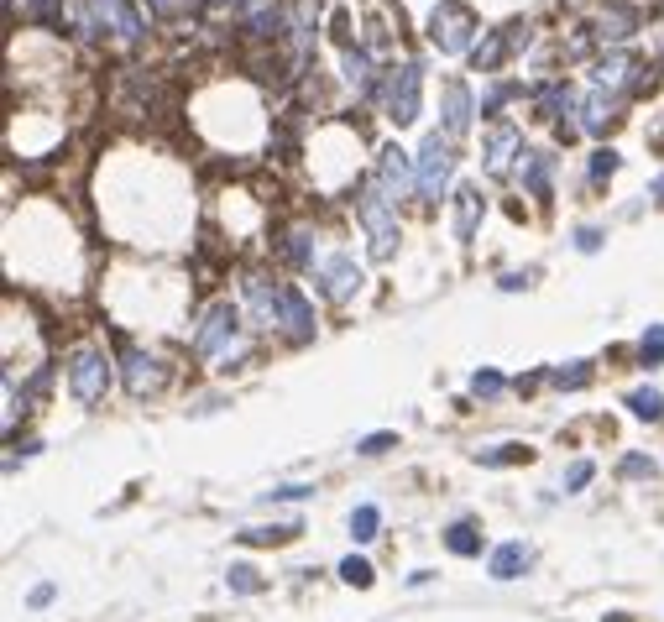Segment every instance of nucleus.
<instances>
[{
  "label": "nucleus",
  "instance_id": "nucleus-16",
  "mask_svg": "<svg viewBox=\"0 0 664 622\" xmlns=\"http://www.w3.org/2000/svg\"><path fill=\"white\" fill-rule=\"evenodd\" d=\"M293 27V16L278 6V0H251V11H246V32L251 37H283Z\"/></svg>",
  "mask_w": 664,
  "mask_h": 622
},
{
  "label": "nucleus",
  "instance_id": "nucleus-17",
  "mask_svg": "<svg viewBox=\"0 0 664 622\" xmlns=\"http://www.w3.org/2000/svg\"><path fill=\"white\" fill-rule=\"evenodd\" d=\"M471 89L461 84V79H450L445 84V136H450V142H455V136H466L471 131Z\"/></svg>",
  "mask_w": 664,
  "mask_h": 622
},
{
  "label": "nucleus",
  "instance_id": "nucleus-20",
  "mask_svg": "<svg viewBox=\"0 0 664 622\" xmlns=\"http://www.w3.org/2000/svg\"><path fill=\"white\" fill-rule=\"evenodd\" d=\"M278 257H283L288 267H314V236H309L304 225L283 230V241H278Z\"/></svg>",
  "mask_w": 664,
  "mask_h": 622
},
{
  "label": "nucleus",
  "instance_id": "nucleus-40",
  "mask_svg": "<svg viewBox=\"0 0 664 622\" xmlns=\"http://www.w3.org/2000/svg\"><path fill=\"white\" fill-rule=\"evenodd\" d=\"M487 466H513V460H529V445H508V450H492V455H482Z\"/></svg>",
  "mask_w": 664,
  "mask_h": 622
},
{
  "label": "nucleus",
  "instance_id": "nucleus-29",
  "mask_svg": "<svg viewBox=\"0 0 664 622\" xmlns=\"http://www.w3.org/2000/svg\"><path fill=\"white\" fill-rule=\"evenodd\" d=\"M299 539V523H272V528H241V544H288Z\"/></svg>",
  "mask_w": 664,
  "mask_h": 622
},
{
  "label": "nucleus",
  "instance_id": "nucleus-9",
  "mask_svg": "<svg viewBox=\"0 0 664 622\" xmlns=\"http://www.w3.org/2000/svg\"><path fill=\"white\" fill-rule=\"evenodd\" d=\"M518 42H529V21H508V27H492V32L471 48V68H482V74H497V68L508 63V53L518 48Z\"/></svg>",
  "mask_w": 664,
  "mask_h": 622
},
{
  "label": "nucleus",
  "instance_id": "nucleus-11",
  "mask_svg": "<svg viewBox=\"0 0 664 622\" xmlns=\"http://www.w3.org/2000/svg\"><path fill=\"white\" fill-rule=\"evenodd\" d=\"M314 304L293 288V283H283V309H278V335L288 340V345H309L314 340Z\"/></svg>",
  "mask_w": 664,
  "mask_h": 622
},
{
  "label": "nucleus",
  "instance_id": "nucleus-5",
  "mask_svg": "<svg viewBox=\"0 0 664 622\" xmlns=\"http://www.w3.org/2000/svg\"><path fill=\"white\" fill-rule=\"evenodd\" d=\"M471 32H476V16L461 6V0H440V6L429 11V42L440 53H466Z\"/></svg>",
  "mask_w": 664,
  "mask_h": 622
},
{
  "label": "nucleus",
  "instance_id": "nucleus-42",
  "mask_svg": "<svg viewBox=\"0 0 664 622\" xmlns=\"http://www.w3.org/2000/svg\"><path fill=\"white\" fill-rule=\"evenodd\" d=\"M576 251H586V257H591V251H602V230L597 225H581L576 230Z\"/></svg>",
  "mask_w": 664,
  "mask_h": 622
},
{
  "label": "nucleus",
  "instance_id": "nucleus-31",
  "mask_svg": "<svg viewBox=\"0 0 664 622\" xmlns=\"http://www.w3.org/2000/svg\"><path fill=\"white\" fill-rule=\"evenodd\" d=\"M502 387H508V377H502V372H492V366H482V372H471V398L492 403V398H502Z\"/></svg>",
  "mask_w": 664,
  "mask_h": 622
},
{
  "label": "nucleus",
  "instance_id": "nucleus-2",
  "mask_svg": "<svg viewBox=\"0 0 664 622\" xmlns=\"http://www.w3.org/2000/svg\"><path fill=\"white\" fill-rule=\"evenodd\" d=\"M110 377H116V361L105 356V345H79L68 356V393H74V403H84V408L105 403Z\"/></svg>",
  "mask_w": 664,
  "mask_h": 622
},
{
  "label": "nucleus",
  "instance_id": "nucleus-46",
  "mask_svg": "<svg viewBox=\"0 0 664 622\" xmlns=\"http://www.w3.org/2000/svg\"><path fill=\"white\" fill-rule=\"evenodd\" d=\"M602 622H628V617H623V612H607V617H602Z\"/></svg>",
  "mask_w": 664,
  "mask_h": 622
},
{
  "label": "nucleus",
  "instance_id": "nucleus-21",
  "mask_svg": "<svg viewBox=\"0 0 664 622\" xmlns=\"http://www.w3.org/2000/svg\"><path fill=\"white\" fill-rule=\"evenodd\" d=\"M346 534L356 544H372L382 534V508H377V502H361V508H351V528H346Z\"/></svg>",
  "mask_w": 664,
  "mask_h": 622
},
{
  "label": "nucleus",
  "instance_id": "nucleus-6",
  "mask_svg": "<svg viewBox=\"0 0 664 622\" xmlns=\"http://www.w3.org/2000/svg\"><path fill=\"white\" fill-rule=\"evenodd\" d=\"M121 382H126V398H157L168 387V366L157 361L152 351H142V345H126L121 351Z\"/></svg>",
  "mask_w": 664,
  "mask_h": 622
},
{
  "label": "nucleus",
  "instance_id": "nucleus-7",
  "mask_svg": "<svg viewBox=\"0 0 664 622\" xmlns=\"http://www.w3.org/2000/svg\"><path fill=\"white\" fill-rule=\"evenodd\" d=\"M414 168H419V194H424V199H440V194L450 189V173H455V147H450V136L429 131Z\"/></svg>",
  "mask_w": 664,
  "mask_h": 622
},
{
  "label": "nucleus",
  "instance_id": "nucleus-3",
  "mask_svg": "<svg viewBox=\"0 0 664 622\" xmlns=\"http://www.w3.org/2000/svg\"><path fill=\"white\" fill-rule=\"evenodd\" d=\"M356 220L366 230V257L393 262V251H398V204H387L377 189H366L361 204H356Z\"/></svg>",
  "mask_w": 664,
  "mask_h": 622
},
{
  "label": "nucleus",
  "instance_id": "nucleus-13",
  "mask_svg": "<svg viewBox=\"0 0 664 622\" xmlns=\"http://www.w3.org/2000/svg\"><path fill=\"white\" fill-rule=\"evenodd\" d=\"M529 565H534V549L523 539H508V544H497L487 555V575H492V581H518Z\"/></svg>",
  "mask_w": 664,
  "mask_h": 622
},
{
  "label": "nucleus",
  "instance_id": "nucleus-43",
  "mask_svg": "<svg viewBox=\"0 0 664 622\" xmlns=\"http://www.w3.org/2000/svg\"><path fill=\"white\" fill-rule=\"evenodd\" d=\"M53 596H58V586H48V581H42V586H32V596H27V602H32V607H48Z\"/></svg>",
  "mask_w": 664,
  "mask_h": 622
},
{
  "label": "nucleus",
  "instance_id": "nucleus-26",
  "mask_svg": "<svg viewBox=\"0 0 664 622\" xmlns=\"http://www.w3.org/2000/svg\"><path fill=\"white\" fill-rule=\"evenodd\" d=\"M638 366H644V372L664 366V325H649L644 335H638Z\"/></svg>",
  "mask_w": 664,
  "mask_h": 622
},
{
  "label": "nucleus",
  "instance_id": "nucleus-35",
  "mask_svg": "<svg viewBox=\"0 0 664 622\" xmlns=\"http://www.w3.org/2000/svg\"><path fill=\"white\" fill-rule=\"evenodd\" d=\"M617 476H623V481H654V476H659V466H654L649 455H623V466H617Z\"/></svg>",
  "mask_w": 664,
  "mask_h": 622
},
{
  "label": "nucleus",
  "instance_id": "nucleus-14",
  "mask_svg": "<svg viewBox=\"0 0 664 622\" xmlns=\"http://www.w3.org/2000/svg\"><path fill=\"white\" fill-rule=\"evenodd\" d=\"M95 11H100V21L110 32H116L121 42H142V11L131 6V0H95Z\"/></svg>",
  "mask_w": 664,
  "mask_h": 622
},
{
  "label": "nucleus",
  "instance_id": "nucleus-34",
  "mask_svg": "<svg viewBox=\"0 0 664 622\" xmlns=\"http://www.w3.org/2000/svg\"><path fill=\"white\" fill-rule=\"evenodd\" d=\"M591 476H597V466H591V460H570L565 476H560V487L576 497V492H586V481H591Z\"/></svg>",
  "mask_w": 664,
  "mask_h": 622
},
{
  "label": "nucleus",
  "instance_id": "nucleus-44",
  "mask_svg": "<svg viewBox=\"0 0 664 622\" xmlns=\"http://www.w3.org/2000/svg\"><path fill=\"white\" fill-rule=\"evenodd\" d=\"M497 288H502V293H518V288H529V278H523V272H502Z\"/></svg>",
  "mask_w": 664,
  "mask_h": 622
},
{
  "label": "nucleus",
  "instance_id": "nucleus-28",
  "mask_svg": "<svg viewBox=\"0 0 664 622\" xmlns=\"http://www.w3.org/2000/svg\"><path fill=\"white\" fill-rule=\"evenodd\" d=\"M225 586H231L236 596H257V591H267V581L257 575V565H246V560L225 570Z\"/></svg>",
  "mask_w": 664,
  "mask_h": 622
},
{
  "label": "nucleus",
  "instance_id": "nucleus-45",
  "mask_svg": "<svg viewBox=\"0 0 664 622\" xmlns=\"http://www.w3.org/2000/svg\"><path fill=\"white\" fill-rule=\"evenodd\" d=\"M147 6H152L157 16H173V11H178V0H147Z\"/></svg>",
  "mask_w": 664,
  "mask_h": 622
},
{
  "label": "nucleus",
  "instance_id": "nucleus-38",
  "mask_svg": "<svg viewBox=\"0 0 664 622\" xmlns=\"http://www.w3.org/2000/svg\"><path fill=\"white\" fill-rule=\"evenodd\" d=\"M393 445H398V434L377 429V434H366V440H356V455H382V450H393Z\"/></svg>",
  "mask_w": 664,
  "mask_h": 622
},
{
  "label": "nucleus",
  "instance_id": "nucleus-19",
  "mask_svg": "<svg viewBox=\"0 0 664 622\" xmlns=\"http://www.w3.org/2000/svg\"><path fill=\"white\" fill-rule=\"evenodd\" d=\"M445 549H450L455 560H471V555H482V528H476L471 518L450 523V528H445Z\"/></svg>",
  "mask_w": 664,
  "mask_h": 622
},
{
  "label": "nucleus",
  "instance_id": "nucleus-39",
  "mask_svg": "<svg viewBox=\"0 0 664 622\" xmlns=\"http://www.w3.org/2000/svg\"><path fill=\"white\" fill-rule=\"evenodd\" d=\"M518 95V84H497V89H487L482 95V115H497V105H508Z\"/></svg>",
  "mask_w": 664,
  "mask_h": 622
},
{
  "label": "nucleus",
  "instance_id": "nucleus-18",
  "mask_svg": "<svg viewBox=\"0 0 664 622\" xmlns=\"http://www.w3.org/2000/svg\"><path fill=\"white\" fill-rule=\"evenodd\" d=\"M612 115H617V100L607 95V89H591V95H586V105H581V131L602 136Z\"/></svg>",
  "mask_w": 664,
  "mask_h": 622
},
{
  "label": "nucleus",
  "instance_id": "nucleus-37",
  "mask_svg": "<svg viewBox=\"0 0 664 622\" xmlns=\"http://www.w3.org/2000/svg\"><path fill=\"white\" fill-rule=\"evenodd\" d=\"M309 497H314L309 481H288V487H272L262 502H309Z\"/></svg>",
  "mask_w": 664,
  "mask_h": 622
},
{
  "label": "nucleus",
  "instance_id": "nucleus-8",
  "mask_svg": "<svg viewBox=\"0 0 664 622\" xmlns=\"http://www.w3.org/2000/svg\"><path fill=\"white\" fill-rule=\"evenodd\" d=\"M408 189H419V168L408 163V152H403L398 142H387V147L377 152V194H382L387 204H398Z\"/></svg>",
  "mask_w": 664,
  "mask_h": 622
},
{
  "label": "nucleus",
  "instance_id": "nucleus-10",
  "mask_svg": "<svg viewBox=\"0 0 664 622\" xmlns=\"http://www.w3.org/2000/svg\"><path fill=\"white\" fill-rule=\"evenodd\" d=\"M314 278H319V293L330 298V304H346V298L361 288V267L351 251H335V257H325L314 267Z\"/></svg>",
  "mask_w": 664,
  "mask_h": 622
},
{
  "label": "nucleus",
  "instance_id": "nucleus-4",
  "mask_svg": "<svg viewBox=\"0 0 664 622\" xmlns=\"http://www.w3.org/2000/svg\"><path fill=\"white\" fill-rule=\"evenodd\" d=\"M382 110L393 126H414L419 110H424V68L419 63H398L387 74V95H382Z\"/></svg>",
  "mask_w": 664,
  "mask_h": 622
},
{
  "label": "nucleus",
  "instance_id": "nucleus-33",
  "mask_svg": "<svg viewBox=\"0 0 664 622\" xmlns=\"http://www.w3.org/2000/svg\"><path fill=\"white\" fill-rule=\"evenodd\" d=\"M549 382H555L560 393H581V387L591 382V361H570V366H560V372L549 377Z\"/></svg>",
  "mask_w": 664,
  "mask_h": 622
},
{
  "label": "nucleus",
  "instance_id": "nucleus-12",
  "mask_svg": "<svg viewBox=\"0 0 664 622\" xmlns=\"http://www.w3.org/2000/svg\"><path fill=\"white\" fill-rule=\"evenodd\" d=\"M518 147H523L518 126H513V121H492L487 142H482V163H487V173H492V178L508 173V168H513V157H518Z\"/></svg>",
  "mask_w": 664,
  "mask_h": 622
},
{
  "label": "nucleus",
  "instance_id": "nucleus-23",
  "mask_svg": "<svg viewBox=\"0 0 664 622\" xmlns=\"http://www.w3.org/2000/svg\"><path fill=\"white\" fill-rule=\"evenodd\" d=\"M340 63H346V84L366 95V89H372V53H366V48H346Z\"/></svg>",
  "mask_w": 664,
  "mask_h": 622
},
{
  "label": "nucleus",
  "instance_id": "nucleus-1",
  "mask_svg": "<svg viewBox=\"0 0 664 622\" xmlns=\"http://www.w3.org/2000/svg\"><path fill=\"white\" fill-rule=\"evenodd\" d=\"M241 304H210L199 314V325H194V335H189V351H194V361H215V366H236L231 356H241Z\"/></svg>",
  "mask_w": 664,
  "mask_h": 622
},
{
  "label": "nucleus",
  "instance_id": "nucleus-24",
  "mask_svg": "<svg viewBox=\"0 0 664 622\" xmlns=\"http://www.w3.org/2000/svg\"><path fill=\"white\" fill-rule=\"evenodd\" d=\"M523 183L534 199H549V152H529L523 157Z\"/></svg>",
  "mask_w": 664,
  "mask_h": 622
},
{
  "label": "nucleus",
  "instance_id": "nucleus-27",
  "mask_svg": "<svg viewBox=\"0 0 664 622\" xmlns=\"http://www.w3.org/2000/svg\"><path fill=\"white\" fill-rule=\"evenodd\" d=\"M539 115H570V110H576V89H570V84H544L539 89Z\"/></svg>",
  "mask_w": 664,
  "mask_h": 622
},
{
  "label": "nucleus",
  "instance_id": "nucleus-41",
  "mask_svg": "<svg viewBox=\"0 0 664 622\" xmlns=\"http://www.w3.org/2000/svg\"><path fill=\"white\" fill-rule=\"evenodd\" d=\"M612 173H617V152H607V147H602L597 157H591V178L602 183V178H612Z\"/></svg>",
  "mask_w": 664,
  "mask_h": 622
},
{
  "label": "nucleus",
  "instance_id": "nucleus-15",
  "mask_svg": "<svg viewBox=\"0 0 664 622\" xmlns=\"http://www.w3.org/2000/svg\"><path fill=\"white\" fill-rule=\"evenodd\" d=\"M482 210H487L482 189H476V183H461V189H455V241H471V236H476Z\"/></svg>",
  "mask_w": 664,
  "mask_h": 622
},
{
  "label": "nucleus",
  "instance_id": "nucleus-30",
  "mask_svg": "<svg viewBox=\"0 0 664 622\" xmlns=\"http://www.w3.org/2000/svg\"><path fill=\"white\" fill-rule=\"evenodd\" d=\"M340 581H346V586H356V591H366V586L377 581V570H372V560L346 555V560H340Z\"/></svg>",
  "mask_w": 664,
  "mask_h": 622
},
{
  "label": "nucleus",
  "instance_id": "nucleus-25",
  "mask_svg": "<svg viewBox=\"0 0 664 622\" xmlns=\"http://www.w3.org/2000/svg\"><path fill=\"white\" fill-rule=\"evenodd\" d=\"M633 68H638V63H633V58H623V53H607V58H597V89H607V84L617 89V84H623V79L633 74Z\"/></svg>",
  "mask_w": 664,
  "mask_h": 622
},
{
  "label": "nucleus",
  "instance_id": "nucleus-22",
  "mask_svg": "<svg viewBox=\"0 0 664 622\" xmlns=\"http://www.w3.org/2000/svg\"><path fill=\"white\" fill-rule=\"evenodd\" d=\"M628 413H633V419H644V424H659L664 419V393H659V387H633V393H628Z\"/></svg>",
  "mask_w": 664,
  "mask_h": 622
},
{
  "label": "nucleus",
  "instance_id": "nucleus-32",
  "mask_svg": "<svg viewBox=\"0 0 664 622\" xmlns=\"http://www.w3.org/2000/svg\"><path fill=\"white\" fill-rule=\"evenodd\" d=\"M628 32H633V11H623V6L602 11V27H597V37H607V42H623Z\"/></svg>",
  "mask_w": 664,
  "mask_h": 622
},
{
  "label": "nucleus",
  "instance_id": "nucleus-36",
  "mask_svg": "<svg viewBox=\"0 0 664 622\" xmlns=\"http://www.w3.org/2000/svg\"><path fill=\"white\" fill-rule=\"evenodd\" d=\"M27 11L42 27H63V0H27Z\"/></svg>",
  "mask_w": 664,
  "mask_h": 622
}]
</instances>
